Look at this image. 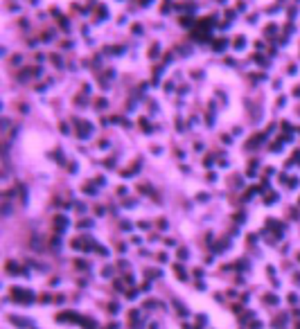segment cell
<instances>
[{
    "label": "cell",
    "instance_id": "1",
    "mask_svg": "<svg viewBox=\"0 0 300 329\" xmlns=\"http://www.w3.org/2000/svg\"><path fill=\"white\" fill-rule=\"evenodd\" d=\"M14 293V300H20V302H32L34 300V293L25 291V289H12Z\"/></svg>",
    "mask_w": 300,
    "mask_h": 329
},
{
    "label": "cell",
    "instance_id": "2",
    "mask_svg": "<svg viewBox=\"0 0 300 329\" xmlns=\"http://www.w3.org/2000/svg\"><path fill=\"white\" fill-rule=\"evenodd\" d=\"M12 323H14V325H20V327H29V323H27V320H23V318H12Z\"/></svg>",
    "mask_w": 300,
    "mask_h": 329
},
{
    "label": "cell",
    "instance_id": "3",
    "mask_svg": "<svg viewBox=\"0 0 300 329\" xmlns=\"http://www.w3.org/2000/svg\"><path fill=\"white\" fill-rule=\"evenodd\" d=\"M224 47H226V38H219L217 43H214V50H217V52H221Z\"/></svg>",
    "mask_w": 300,
    "mask_h": 329
},
{
    "label": "cell",
    "instance_id": "4",
    "mask_svg": "<svg viewBox=\"0 0 300 329\" xmlns=\"http://www.w3.org/2000/svg\"><path fill=\"white\" fill-rule=\"evenodd\" d=\"M244 41H246L244 36H237L235 38V47H237V50H242V47H244Z\"/></svg>",
    "mask_w": 300,
    "mask_h": 329
},
{
    "label": "cell",
    "instance_id": "5",
    "mask_svg": "<svg viewBox=\"0 0 300 329\" xmlns=\"http://www.w3.org/2000/svg\"><path fill=\"white\" fill-rule=\"evenodd\" d=\"M65 228V219L63 216H57V230H63Z\"/></svg>",
    "mask_w": 300,
    "mask_h": 329
}]
</instances>
